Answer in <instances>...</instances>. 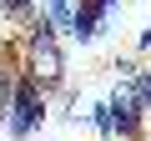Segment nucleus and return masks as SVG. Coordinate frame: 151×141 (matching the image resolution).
Wrapping results in <instances>:
<instances>
[{
	"instance_id": "nucleus-6",
	"label": "nucleus",
	"mask_w": 151,
	"mask_h": 141,
	"mask_svg": "<svg viewBox=\"0 0 151 141\" xmlns=\"http://www.w3.org/2000/svg\"><path fill=\"white\" fill-rule=\"evenodd\" d=\"M76 5H81V0H76Z\"/></svg>"
},
{
	"instance_id": "nucleus-2",
	"label": "nucleus",
	"mask_w": 151,
	"mask_h": 141,
	"mask_svg": "<svg viewBox=\"0 0 151 141\" xmlns=\"http://www.w3.org/2000/svg\"><path fill=\"white\" fill-rule=\"evenodd\" d=\"M40 101H45V91L30 76H15V96H10V111H5V131L10 136H30L40 126Z\"/></svg>"
},
{
	"instance_id": "nucleus-5",
	"label": "nucleus",
	"mask_w": 151,
	"mask_h": 141,
	"mask_svg": "<svg viewBox=\"0 0 151 141\" xmlns=\"http://www.w3.org/2000/svg\"><path fill=\"white\" fill-rule=\"evenodd\" d=\"M141 96H146V111H151V70H141Z\"/></svg>"
},
{
	"instance_id": "nucleus-4",
	"label": "nucleus",
	"mask_w": 151,
	"mask_h": 141,
	"mask_svg": "<svg viewBox=\"0 0 151 141\" xmlns=\"http://www.w3.org/2000/svg\"><path fill=\"white\" fill-rule=\"evenodd\" d=\"M0 10H5V15H30L35 0H0Z\"/></svg>"
},
{
	"instance_id": "nucleus-3",
	"label": "nucleus",
	"mask_w": 151,
	"mask_h": 141,
	"mask_svg": "<svg viewBox=\"0 0 151 141\" xmlns=\"http://www.w3.org/2000/svg\"><path fill=\"white\" fill-rule=\"evenodd\" d=\"M10 96H15V70L5 65V55H0V126H5V111H10Z\"/></svg>"
},
{
	"instance_id": "nucleus-1",
	"label": "nucleus",
	"mask_w": 151,
	"mask_h": 141,
	"mask_svg": "<svg viewBox=\"0 0 151 141\" xmlns=\"http://www.w3.org/2000/svg\"><path fill=\"white\" fill-rule=\"evenodd\" d=\"M20 76H30L40 91H55L60 86V76H65V55H60V40H55V30L35 15L30 20V30H25V45H20Z\"/></svg>"
}]
</instances>
